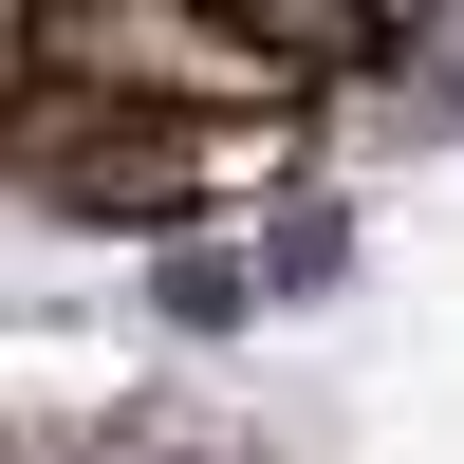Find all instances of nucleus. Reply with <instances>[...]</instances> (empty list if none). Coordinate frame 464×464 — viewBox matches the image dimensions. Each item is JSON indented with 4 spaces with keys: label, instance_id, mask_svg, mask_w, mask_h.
<instances>
[{
    "label": "nucleus",
    "instance_id": "f257e3e1",
    "mask_svg": "<svg viewBox=\"0 0 464 464\" xmlns=\"http://www.w3.org/2000/svg\"><path fill=\"white\" fill-rule=\"evenodd\" d=\"M19 186L74 223H186V205H260L297 130H205V111H111V93H37L19 130Z\"/></svg>",
    "mask_w": 464,
    "mask_h": 464
}]
</instances>
